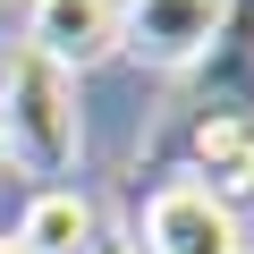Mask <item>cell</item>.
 <instances>
[{"label": "cell", "instance_id": "obj_2", "mask_svg": "<svg viewBox=\"0 0 254 254\" xmlns=\"http://www.w3.org/2000/svg\"><path fill=\"white\" fill-rule=\"evenodd\" d=\"M127 246L136 254H246V220L229 203H212L203 187L170 178L161 195H144V229Z\"/></svg>", "mask_w": 254, "mask_h": 254}, {"label": "cell", "instance_id": "obj_5", "mask_svg": "<svg viewBox=\"0 0 254 254\" xmlns=\"http://www.w3.org/2000/svg\"><path fill=\"white\" fill-rule=\"evenodd\" d=\"M34 60H51L60 76L93 68L119 51V0H26V43Z\"/></svg>", "mask_w": 254, "mask_h": 254}, {"label": "cell", "instance_id": "obj_3", "mask_svg": "<svg viewBox=\"0 0 254 254\" xmlns=\"http://www.w3.org/2000/svg\"><path fill=\"white\" fill-rule=\"evenodd\" d=\"M229 0H119V51L144 68H195Z\"/></svg>", "mask_w": 254, "mask_h": 254}, {"label": "cell", "instance_id": "obj_9", "mask_svg": "<svg viewBox=\"0 0 254 254\" xmlns=\"http://www.w3.org/2000/svg\"><path fill=\"white\" fill-rule=\"evenodd\" d=\"M0 254H26V246H17V237H9V229H0Z\"/></svg>", "mask_w": 254, "mask_h": 254}, {"label": "cell", "instance_id": "obj_6", "mask_svg": "<svg viewBox=\"0 0 254 254\" xmlns=\"http://www.w3.org/2000/svg\"><path fill=\"white\" fill-rule=\"evenodd\" d=\"M187 187H203L212 203H246L254 195V119H195V136H187Z\"/></svg>", "mask_w": 254, "mask_h": 254}, {"label": "cell", "instance_id": "obj_10", "mask_svg": "<svg viewBox=\"0 0 254 254\" xmlns=\"http://www.w3.org/2000/svg\"><path fill=\"white\" fill-rule=\"evenodd\" d=\"M246 254H254V237H246Z\"/></svg>", "mask_w": 254, "mask_h": 254}, {"label": "cell", "instance_id": "obj_7", "mask_svg": "<svg viewBox=\"0 0 254 254\" xmlns=\"http://www.w3.org/2000/svg\"><path fill=\"white\" fill-rule=\"evenodd\" d=\"M26 254H93V237H102V220H93V203L76 195V187H34V203H26V220L9 229Z\"/></svg>", "mask_w": 254, "mask_h": 254}, {"label": "cell", "instance_id": "obj_1", "mask_svg": "<svg viewBox=\"0 0 254 254\" xmlns=\"http://www.w3.org/2000/svg\"><path fill=\"white\" fill-rule=\"evenodd\" d=\"M0 144H9V161L43 187H60L85 153V110H76V76H60L51 60L34 51H9V68H0Z\"/></svg>", "mask_w": 254, "mask_h": 254}, {"label": "cell", "instance_id": "obj_4", "mask_svg": "<svg viewBox=\"0 0 254 254\" xmlns=\"http://www.w3.org/2000/svg\"><path fill=\"white\" fill-rule=\"evenodd\" d=\"M187 110L195 119H254V0H229L220 34L203 43V60L187 68Z\"/></svg>", "mask_w": 254, "mask_h": 254}, {"label": "cell", "instance_id": "obj_8", "mask_svg": "<svg viewBox=\"0 0 254 254\" xmlns=\"http://www.w3.org/2000/svg\"><path fill=\"white\" fill-rule=\"evenodd\" d=\"M93 254H136V246H127L119 229H102V237H93Z\"/></svg>", "mask_w": 254, "mask_h": 254}]
</instances>
